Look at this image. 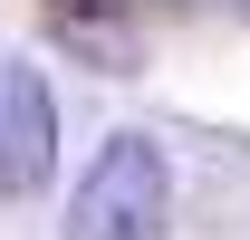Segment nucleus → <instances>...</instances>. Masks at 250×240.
Wrapping results in <instances>:
<instances>
[{
    "instance_id": "f257e3e1",
    "label": "nucleus",
    "mask_w": 250,
    "mask_h": 240,
    "mask_svg": "<svg viewBox=\"0 0 250 240\" xmlns=\"http://www.w3.org/2000/svg\"><path fill=\"white\" fill-rule=\"evenodd\" d=\"M173 221V163L145 135H116L67 192V240H164Z\"/></svg>"
},
{
    "instance_id": "f03ea898",
    "label": "nucleus",
    "mask_w": 250,
    "mask_h": 240,
    "mask_svg": "<svg viewBox=\"0 0 250 240\" xmlns=\"http://www.w3.org/2000/svg\"><path fill=\"white\" fill-rule=\"evenodd\" d=\"M58 173V106L29 58H0V202H20Z\"/></svg>"
}]
</instances>
